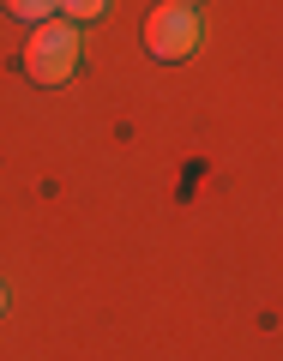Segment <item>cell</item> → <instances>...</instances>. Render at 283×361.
I'll list each match as a JSON object with an SVG mask.
<instances>
[{
    "label": "cell",
    "instance_id": "6da1fadb",
    "mask_svg": "<svg viewBox=\"0 0 283 361\" xmlns=\"http://www.w3.org/2000/svg\"><path fill=\"white\" fill-rule=\"evenodd\" d=\"M78 66V30L73 25H37V37L25 42V73L37 85H66Z\"/></svg>",
    "mask_w": 283,
    "mask_h": 361
},
{
    "label": "cell",
    "instance_id": "7a4b0ae2",
    "mask_svg": "<svg viewBox=\"0 0 283 361\" xmlns=\"http://www.w3.org/2000/svg\"><path fill=\"white\" fill-rule=\"evenodd\" d=\"M199 37H205V25H199V13L181 6V0H169V6H157V13L145 18V49H151L157 61H187V54L199 49Z\"/></svg>",
    "mask_w": 283,
    "mask_h": 361
},
{
    "label": "cell",
    "instance_id": "3957f363",
    "mask_svg": "<svg viewBox=\"0 0 283 361\" xmlns=\"http://www.w3.org/2000/svg\"><path fill=\"white\" fill-rule=\"evenodd\" d=\"M6 13L25 18V25H42V18L54 13V0H6Z\"/></svg>",
    "mask_w": 283,
    "mask_h": 361
},
{
    "label": "cell",
    "instance_id": "277c9868",
    "mask_svg": "<svg viewBox=\"0 0 283 361\" xmlns=\"http://www.w3.org/2000/svg\"><path fill=\"white\" fill-rule=\"evenodd\" d=\"M66 18H103L109 13V0H54Z\"/></svg>",
    "mask_w": 283,
    "mask_h": 361
},
{
    "label": "cell",
    "instance_id": "5b68a950",
    "mask_svg": "<svg viewBox=\"0 0 283 361\" xmlns=\"http://www.w3.org/2000/svg\"><path fill=\"white\" fill-rule=\"evenodd\" d=\"M0 313H6V289H0Z\"/></svg>",
    "mask_w": 283,
    "mask_h": 361
},
{
    "label": "cell",
    "instance_id": "8992f818",
    "mask_svg": "<svg viewBox=\"0 0 283 361\" xmlns=\"http://www.w3.org/2000/svg\"><path fill=\"white\" fill-rule=\"evenodd\" d=\"M181 6H193V0H181Z\"/></svg>",
    "mask_w": 283,
    "mask_h": 361
}]
</instances>
